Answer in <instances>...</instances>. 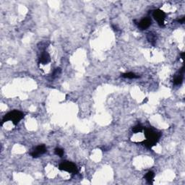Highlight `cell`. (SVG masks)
Masks as SVG:
<instances>
[{"instance_id":"obj_12","label":"cell","mask_w":185,"mask_h":185,"mask_svg":"<svg viewBox=\"0 0 185 185\" xmlns=\"http://www.w3.org/2000/svg\"><path fill=\"white\" fill-rule=\"evenodd\" d=\"M147 39L151 43H154L156 40V34H153L152 33H149L148 34V36H147Z\"/></svg>"},{"instance_id":"obj_9","label":"cell","mask_w":185,"mask_h":185,"mask_svg":"<svg viewBox=\"0 0 185 185\" xmlns=\"http://www.w3.org/2000/svg\"><path fill=\"white\" fill-rule=\"evenodd\" d=\"M154 176H155V173H154V172L151 171H148V173H147L146 174H145V179H146V181L148 182V183H149V184H152V182H153Z\"/></svg>"},{"instance_id":"obj_5","label":"cell","mask_w":185,"mask_h":185,"mask_svg":"<svg viewBox=\"0 0 185 185\" xmlns=\"http://www.w3.org/2000/svg\"><path fill=\"white\" fill-rule=\"evenodd\" d=\"M46 148L44 145H40L36 147L34 149V150L30 153L33 158H39V156L44 154L46 152Z\"/></svg>"},{"instance_id":"obj_2","label":"cell","mask_w":185,"mask_h":185,"mask_svg":"<svg viewBox=\"0 0 185 185\" xmlns=\"http://www.w3.org/2000/svg\"><path fill=\"white\" fill-rule=\"evenodd\" d=\"M23 113L20 111H18V110H14V111L7 113V114L4 117L3 119H2V125L5 122H6V121H12V122L13 123L14 125H16L20 122V120H22V119L23 118Z\"/></svg>"},{"instance_id":"obj_4","label":"cell","mask_w":185,"mask_h":185,"mask_svg":"<svg viewBox=\"0 0 185 185\" xmlns=\"http://www.w3.org/2000/svg\"><path fill=\"white\" fill-rule=\"evenodd\" d=\"M152 16L155 18L156 21L158 22L159 25L160 26H163L164 25V20L166 18V14L161 9H156L153 11Z\"/></svg>"},{"instance_id":"obj_3","label":"cell","mask_w":185,"mask_h":185,"mask_svg":"<svg viewBox=\"0 0 185 185\" xmlns=\"http://www.w3.org/2000/svg\"><path fill=\"white\" fill-rule=\"evenodd\" d=\"M59 169L62 171L69 172V173H77V168L75 163L70 161H63L59 165Z\"/></svg>"},{"instance_id":"obj_14","label":"cell","mask_w":185,"mask_h":185,"mask_svg":"<svg viewBox=\"0 0 185 185\" xmlns=\"http://www.w3.org/2000/svg\"><path fill=\"white\" fill-rule=\"evenodd\" d=\"M61 73V69L60 68H56L55 69L54 71L53 74H52V77H56L59 75V74Z\"/></svg>"},{"instance_id":"obj_15","label":"cell","mask_w":185,"mask_h":185,"mask_svg":"<svg viewBox=\"0 0 185 185\" xmlns=\"http://www.w3.org/2000/svg\"><path fill=\"white\" fill-rule=\"evenodd\" d=\"M178 22H179V23H184V21H185V18L184 17H183V18H182V19H179L178 20Z\"/></svg>"},{"instance_id":"obj_6","label":"cell","mask_w":185,"mask_h":185,"mask_svg":"<svg viewBox=\"0 0 185 185\" xmlns=\"http://www.w3.org/2000/svg\"><path fill=\"white\" fill-rule=\"evenodd\" d=\"M184 67L183 66V67L180 69L179 73L176 75H175L174 77H173V83L175 85H179L182 84L184 79Z\"/></svg>"},{"instance_id":"obj_16","label":"cell","mask_w":185,"mask_h":185,"mask_svg":"<svg viewBox=\"0 0 185 185\" xmlns=\"http://www.w3.org/2000/svg\"><path fill=\"white\" fill-rule=\"evenodd\" d=\"M184 52H182V53L181 54V56H182V59H184Z\"/></svg>"},{"instance_id":"obj_7","label":"cell","mask_w":185,"mask_h":185,"mask_svg":"<svg viewBox=\"0 0 185 185\" xmlns=\"http://www.w3.org/2000/svg\"><path fill=\"white\" fill-rule=\"evenodd\" d=\"M151 25V20L148 18H143L138 23V27L140 28L141 30H145L148 28H149Z\"/></svg>"},{"instance_id":"obj_8","label":"cell","mask_w":185,"mask_h":185,"mask_svg":"<svg viewBox=\"0 0 185 185\" xmlns=\"http://www.w3.org/2000/svg\"><path fill=\"white\" fill-rule=\"evenodd\" d=\"M51 62V56L46 52H43L39 58V62L42 64H47Z\"/></svg>"},{"instance_id":"obj_1","label":"cell","mask_w":185,"mask_h":185,"mask_svg":"<svg viewBox=\"0 0 185 185\" xmlns=\"http://www.w3.org/2000/svg\"><path fill=\"white\" fill-rule=\"evenodd\" d=\"M144 134H145L146 140L142 142V144H143L145 146L148 148H152L154 145H156V143L159 142L161 137V135L159 132H156V131H154L150 128H146L145 129Z\"/></svg>"},{"instance_id":"obj_13","label":"cell","mask_w":185,"mask_h":185,"mask_svg":"<svg viewBox=\"0 0 185 185\" xmlns=\"http://www.w3.org/2000/svg\"><path fill=\"white\" fill-rule=\"evenodd\" d=\"M55 154L56 156H59V157H62L63 155H64V150L62 149V148H56L54 150Z\"/></svg>"},{"instance_id":"obj_11","label":"cell","mask_w":185,"mask_h":185,"mask_svg":"<svg viewBox=\"0 0 185 185\" xmlns=\"http://www.w3.org/2000/svg\"><path fill=\"white\" fill-rule=\"evenodd\" d=\"M143 129H144V127L142 125H138L132 128V132H133L134 133H138V132H142V131L143 130Z\"/></svg>"},{"instance_id":"obj_10","label":"cell","mask_w":185,"mask_h":185,"mask_svg":"<svg viewBox=\"0 0 185 185\" xmlns=\"http://www.w3.org/2000/svg\"><path fill=\"white\" fill-rule=\"evenodd\" d=\"M122 77H125V78H128V79H135L140 77V76L137 75L135 73H124V74L121 75Z\"/></svg>"}]
</instances>
